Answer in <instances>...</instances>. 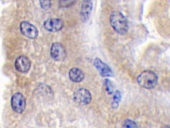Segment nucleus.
I'll return each mask as SVG.
<instances>
[{"label":"nucleus","mask_w":170,"mask_h":128,"mask_svg":"<svg viewBox=\"0 0 170 128\" xmlns=\"http://www.w3.org/2000/svg\"><path fill=\"white\" fill-rule=\"evenodd\" d=\"M110 22L112 28L118 33L124 35L128 32V21L124 15L120 11H112L110 16Z\"/></svg>","instance_id":"obj_1"},{"label":"nucleus","mask_w":170,"mask_h":128,"mask_svg":"<svg viewBox=\"0 0 170 128\" xmlns=\"http://www.w3.org/2000/svg\"><path fill=\"white\" fill-rule=\"evenodd\" d=\"M158 77L156 73L151 70H145L138 76L137 81L142 87L152 90L157 83Z\"/></svg>","instance_id":"obj_2"},{"label":"nucleus","mask_w":170,"mask_h":128,"mask_svg":"<svg viewBox=\"0 0 170 128\" xmlns=\"http://www.w3.org/2000/svg\"><path fill=\"white\" fill-rule=\"evenodd\" d=\"M12 110L17 114H22L26 107V100L21 93H15L11 99Z\"/></svg>","instance_id":"obj_3"},{"label":"nucleus","mask_w":170,"mask_h":128,"mask_svg":"<svg viewBox=\"0 0 170 128\" xmlns=\"http://www.w3.org/2000/svg\"><path fill=\"white\" fill-rule=\"evenodd\" d=\"M74 101L82 106H85L90 103L92 100V95L90 92L85 88L78 89L74 93Z\"/></svg>","instance_id":"obj_4"},{"label":"nucleus","mask_w":170,"mask_h":128,"mask_svg":"<svg viewBox=\"0 0 170 128\" xmlns=\"http://www.w3.org/2000/svg\"><path fill=\"white\" fill-rule=\"evenodd\" d=\"M51 56L55 61H61L66 57V52L64 46L61 43H53L51 48Z\"/></svg>","instance_id":"obj_5"},{"label":"nucleus","mask_w":170,"mask_h":128,"mask_svg":"<svg viewBox=\"0 0 170 128\" xmlns=\"http://www.w3.org/2000/svg\"><path fill=\"white\" fill-rule=\"evenodd\" d=\"M20 31L23 36L29 39H35L39 34L36 27L27 21H23L20 24Z\"/></svg>","instance_id":"obj_6"},{"label":"nucleus","mask_w":170,"mask_h":128,"mask_svg":"<svg viewBox=\"0 0 170 128\" xmlns=\"http://www.w3.org/2000/svg\"><path fill=\"white\" fill-rule=\"evenodd\" d=\"M44 28L49 32H56L62 29L64 26V23L62 20L59 18L48 19L44 22Z\"/></svg>","instance_id":"obj_7"},{"label":"nucleus","mask_w":170,"mask_h":128,"mask_svg":"<svg viewBox=\"0 0 170 128\" xmlns=\"http://www.w3.org/2000/svg\"><path fill=\"white\" fill-rule=\"evenodd\" d=\"M31 61L27 57L21 56L18 57L15 62V67L16 70L21 73H27L31 68Z\"/></svg>","instance_id":"obj_8"},{"label":"nucleus","mask_w":170,"mask_h":128,"mask_svg":"<svg viewBox=\"0 0 170 128\" xmlns=\"http://www.w3.org/2000/svg\"><path fill=\"white\" fill-rule=\"evenodd\" d=\"M94 65L102 77H111L113 76V73L107 65L99 58H96L94 60Z\"/></svg>","instance_id":"obj_9"},{"label":"nucleus","mask_w":170,"mask_h":128,"mask_svg":"<svg viewBox=\"0 0 170 128\" xmlns=\"http://www.w3.org/2000/svg\"><path fill=\"white\" fill-rule=\"evenodd\" d=\"M93 10V2L91 1H84L82 2L81 10V16L83 22H86L90 17L91 14V11Z\"/></svg>","instance_id":"obj_10"},{"label":"nucleus","mask_w":170,"mask_h":128,"mask_svg":"<svg viewBox=\"0 0 170 128\" xmlns=\"http://www.w3.org/2000/svg\"><path fill=\"white\" fill-rule=\"evenodd\" d=\"M70 80L75 83H79L84 80L85 74L81 69L78 68H73L69 72Z\"/></svg>","instance_id":"obj_11"},{"label":"nucleus","mask_w":170,"mask_h":128,"mask_svg":"<svg viewBox=\"0 0 170 128\" xmlns=\"http://www.w3.org/2000/svg\"><path fill=\"white\" fill-rule=\"evenodd\" d=\"M121 100V93L119 90H117L114 94L112 102L111 103L112 107L114 109H116L119 106V103Z\"/></svg>","instance_id":"obj_12"},{"label":"nucleus","mask_w":170,"mask_h":128,"mask_svg":"<svg viewBox=\"0 0 170 128\" xmlns=\"http://www.w3.org/2000/svg\"><path fill=\"white\" fill-rule=\"evenodd\" d=\"M122 128H138L135 122L131 119H126L122 124Z\"/></svg>","instance_id":"obj_13"},{"label":"nucleus","mask_w":170,"mask_h":128,"mask_svg":"<svg viewBox=\"0 0 170 128\" xmlns=\"http://www.w3.org/2000/svg\"><path fill=\"white\" fill-rule=\"evenodd\" d=\"M104 86L106 88V91H107L108 94H112L114 91V85L108 79L104 80Z\"/></svg>","instance_id":"obj_14"},{"label":"nucleus","mask_w":170,"mask_h":128,"mask_svg":"<svg viewBox=\"0 0 170 128\" xmlns=\"http://www.w3.org/2000/svg\"><path fill=\"white\" fill-rule=\"evenodd\" d=\"M39 3H40V5L42 8H43L44 10H47L50 8V7L51 6V2L50 1H41Z\"/></svg>","instance_id":"obj_15"},{"label":"nucleus","mask_w":170,"mask_h":128,"mask_svg":"<svg viewBox=\"0 0 170 128\" xmlns=\"http://www.w3.org/2000/svg\"><path fill=\"white\" fill-rule=\"evenodd\" d=\"M162 128H169V126H167V125H165L163 126V127Z\"/></svg>","instance_id":"obj_16"}]
</instances>
